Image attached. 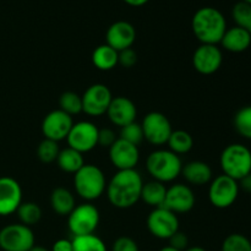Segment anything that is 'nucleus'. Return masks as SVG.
<instances>
[{
	"instance_id": "obj_1",
	"label": "nucleus",
	"mask_w": 251,
	"mask_h": 251,
	"mask_svg": "<svg viewBox=\"0 0 251 251\" xmlns=\"http://www.w3.org/2000/svg\"><path fill=\"white\" fill-rule=\"evenodd\" d=\"M144 185L142 176L136 169L118 171L109 183L105 193L110 205L120 210H126L139 202Z\"/></svg>"
},
{
	"instance_id": "obj_2",
	"label": "nucleus",
	"mask_w": 251,
	"mask_h": 251,
	"mask_svg": "<svg viewBox=\"0 0 251 251\" xmlns=\"http://www.w3.org/2000/svg\"><path fill=\"white\" fill-rule=\"evenodd\" d=\"M191 28L201 44H218L227 31V21L220 10L205 6L194 14Z\"/></svg>"
},
{
	"instance_id": "obj_3",
	"label": "nucleus",
	"mask_w": 251,
	"mask_h": 251,
	"mask_svg": "<svg viewBox=\"0 0 251 251\" xmlns=\"http://www.w3.org/2000/svg\"><path fill=\"white\" fill-rule=\"evenodd\" d=\"M146 169L153 180L171 183L181 174L183 162L180 156L171 150L159 149L151 152L146 159Z\"/></svg>"
},
{
	"instance_id": "obj_4",
	"label": "nucleus",
	"mask_w": 251,
	"mask_h": 251,
	"mask_svg": "<svg viewBox=\"0 0 251 251\" xmlns=\"http://www.w3.org/2000/svg\"><path fill=\"white\" fill-rule=\"evenodd\" d=\"M74 188L76 194L87 202L97 200L107 188L104 173L95 164H85L74 174Z\"/></svg>"
},
{
	"instance_id": "obj_5",
	"label": "nucleus",
	"mask_w": 251,
	"mask_h": 251,
	"mask_svg": "<svg viewBox=\"0 0 251 251\" xmlns=\"http://www.w3.org/2000/svg\"><path fill=\"white\" fill-rule=\"evenodd\" d=\"M220 164L225 176L239 181L251 173V151L242 144L228 145L221 153Z\"/></svg>"
},
{
	"instance_id": "obj_6",
	"label": "nucleus",
	"mask_w": 251,
	"mask_h": 251,
	"mask_svg": "<svg viewBox=\"0 0 251 251\" xmlns=\"http://www.w3.org/2000/svg\"><path fill=\"white\" fill-rule=\"evenodd\" d=\"M100 211L91 202L75 206L68 216V227L74 237L95 234L100 225Z\"/></svg>"
},
{
	"instance_id": "obj_7",
	"label": "nucleus",
	"mask_w": 251,
	"mask_h": 251,
	"mask_svg": "<svg viewBox=\"0 0 251 251\" xmlns=\"http://www.w3.org/2000/svg\"><path fill=\"white\" fill-rule=\"evenodd\" d=\"M34 245L31 227L22 223H12L0 229V249L2 251H29Z\"/></svg>"
},
{
	"instance_id": "obj_8",
	"label": "nucleus",
	"mask_w": 251,
	"mask_h": 251,
	"mask_svg": "<svg viewBox=\"0 0 251 251\" xmlns=\"http://www.w3.org/2000/svg\"><path fill=\"white\" fill-rule=\"evenodd\" d=\"M239 184L229 176H218L212 179L208 188V200L216 208H228L237 201L239 195Z\"/></svg>"
},
{
	"instance_id": "obj_9",
	"label": "nucleus",
	"mask_w": 251,
	"mask_h": 251,
	"mask_svg": "<svg viewBox=\"0 0 251 251\" xmlns=\"http://www.w3.org/2000/svg\"><path fill=\"white\" fill-rule=\"evenodd\" d=\"M141 126L145 140L153 146H162L167 144L169 136L173 132L171 122L161 112H151L145 115Z\"/></svg>"
},
{
	"instance_id": "obj_10",
	"label": "nucleus",
	"mask_w": 251,
	"mask_h": 251,
	"mask_svg": "<svg viewBox=\"0 0 251 251\" xmlns=\"http://www.w3.org/2000/svg\"><path fill=\"white\" fill-rule=\"evenodd\" d=\"M147 229L154 238L168 240L179 230L178 216L164 206L153 208L147 217Z\"/></svg>"
},
{
	"instance_id": "obj_11",
	"label": "nucleus",
	"mask_w": 251,
	"mask_h": 251,
	"mask_svg": "<svg viewBox=\"0 0 251 251\" xmlns=\"http://www.w3.org/2000/svg\"><path fill=\"white\" fill-rule=\"evenodd\" d=\"M98 131L100 129L87 120L74 123L66 141L71 149L82 154L87 153L98 146Z\"/></svg>"
},
{
	"instance_id": "obj_12",
	"label": "nucleus",
	"mask_w": 251,
	"mask_h": 251,
	"mask_svg": "<svg viewBox=\"0 0 251 251\" xmlns=\"http://www.w3.org/2000/svg\"><path fill=\"white\" fill-rule=\"evenodd\" d=\"M81 98L83 113L90 117H102L107 113L113 96L107 85L95 83L83 92Z\"/></svg>"
},
{
	"instance_id": "obj_13",
	"label": "nucleus",
	"mask_w": 251,
	"mask_h": 251,
	"mask_svg": "<svg viewBox=\"0 0 251 251\" xmlns=\"http://www.w3.org/2000/svg\"><path fill=\"white\" fill-rule=\"evenodd\" d=\"M223 63V53L217 44H200L193 54V65L201 75L217 73Z\"/></svg>"
},
{
	"instance_id": "obj_14",
	"label": "nucleus",
	"mask_w": 251,
	"mask_h": 251,
	"mask_svg": "<svg viewBox=\"0 0 251 251\" xmlns=\"http://www.w3.org/2000/svg\"><path fill=\"white\" fill-rule=\"evenodd\" d=\"M73 125V117L66 114L63 110L55 109L44 117L42 122V132H43L44 139L59 142L68 137Z\"/></svg>"
},
{
	"instance_id": "obj_15",
	"label": "nucleus",
	"mask_w": 251,
	"mask_h": 251,
	"mask_svg": "<svg viewBox=\"0 0 251 251\" xmlns=\"http://www.w3.org/2000/svg\"><path fill=\"white\" fill-rule=\"evenodd\" d=\"M196 202L195 193L193 189L185 184H174L167 188L164 207L176 213H188L194 208Z\"/></svg>"
},
{
	"instance_id": "obj_16",
	"label": "nucleus",
	"mask_w": 251,
	"mask_h": 251,
	"mask_svg": "<svg viewBox=\"0 0 251 251\" xmlns=\"http://www.w3.org/2000/svg\"><path fill=\"white\" fill-rule=\"evenodd\" d=\"M109 159L118 171L135 169L140 161V151L136 145L118 139L109 149Z\"/></svg>"
},
{
	"instance_id": "obj_17",
	"label": "nucleus",
	"mask_w": 251,
	"mask_h": 251,
	"mask_svg": "<svg viewBox=\"0 0 251 251\" xmlns=\"http://www.w3.org/2000/svg\"><path fill=\"white\" fill-rule=\"evenodd\" d=\"M22 202V189L11 176H0V216L12 215Z\"/></svg>"
},
{
	"instance_id": "obj_18",
	"label": "nucleus",
	"mask_w": 251,
	"mask_h": 251,
	"mask_svg": "<svg viewBox=\"0 0 251 251\" xmlns=\"http://www.w3.org/2000/svg\"><path fill=\"white\" fill-rule=\"evenodd\" d=\"M105 41V44L119 53L127 48H132V44L136 41V29L130 22L117 21L110 25L107 29Z\"/></svg>"
},
{
	"instance_id": "obj_19",
	"label": "nucleus",
	"mask_w": 251,
	"mask_h": 251,
	"mask_svg": "<svg viewBox=\"0 0 251 251\" xmlns=\"http://www.w3.org/2000/svg\"><path fill=\"white\" fill-rule=\"evenodd\" d=\"M105 114L108 115L112 124L123 127L130 123L136 122L137 109L135 103L130 98L118 96V97H113Z\"/></svg>"
},
{
	"instance_id": "obj_20",
	"label": "nucleus",
	"mask_w": 251,
	"mask_h": 251,
	"mask_svg": "<svg viewBox=\"0 0 251 251\" xmlns=\"http://www.w3.org/2000/svg\"><path fill=\"white\" fill-rule=\"evenodd\" d=\"M181 176L186 183L194 186H202L210 184L213 179L212 169L210 164L202 161H191L184 164L181 169Z\"/></svg>"
},
{
	"instance_id": "obj_21",
	"label": "nucleus",
	"mask_w": 251,
	"mask_h": 251,
	"mask_svg": "<svg viewBox=\"0 0 251 251\" xmlns=\"http://www.w3.org/2000/svg\"><path fill=\"white\" fill-rule=\"evenodd\" d=\"M220 44L230 53H243L251 46V33L242 27H230L227 28Z\"/></svg>"
},
{
	"instance_id": "obj_22",
	"label": "nucleus",
	"mask_w": 251,
	"mask_h": 251,
	"mask_svg": "<svg viewBox=\"0 0 251 251\" xmlns=\"http://www.w3.org/2000/svg\"><path fill=\"white\" fill-rule=\"evenodd\" d=\"M50 206L56 215L68 217L75 208V196L70 190L65 188H55L51 191Z\"/></svg>"
},
{
	"instance_id": "obj_23",
	"label": "nucleus",
	"mask_w": 251,
	"mask_h": 251,
	"mask_svg": "<svg viewBox=\"0 0 251 251\" xmlns=\"http://www.w3.org/2000/svg\"><path fill=\"white\" fill-rule=\"evenodd\" d=\"M166 195V184L157 180H151L142 185L141 198H140V200H142L146 205L151 206V207L157 208L164 206Z\"/></svg>"
},
{
	"instance_id": "obj_24",
	"label": "nucleus",
	"mask_w": 251,
	"mask_h": 251,
	"mask_svg": "<svg viewBox=\"0 0 251 251\" xmlns=\"http://www.w3.org/2000/svg\"><path fill=\"white\" fill-rule=\"evenodd\" d=\"M92 64L100 71H110L118 65V51L108 44H100L93 50Z\"/></svg>"
},
{
	"instance_id": "obj_25",
	"label": "nucleus",
	"mask_w": 251,
	"mask_h": 251,
	"mask_svg": "<svg viewBox=\"0 0 251 251\" xmlns=\"http://www.w3.org/2000/svg\"><path fill=\"white\" fill-rule=\"evenodd\" d=\"M56 163H58L59 168L65 173L75 174L85 166V159H83L82 153L71 147H66V149L60 150L58 158H56Z\"/></svg>"
},
{
	"instance_id": "obj_26",
	"label": "nucleus",
	"mask_w": 251,
	"mask_h": 251,
	"mask_svg": "<svg viewBox=\"0 0 251 251\" xmlns=\"http://www.w3.org/2000/svg\"><path fill=\"white\" fill-rule=\"evenodd\" d=\"M167 145H168V150L180 156V154L189 153L193 150L194 139L185 130H173L167 141Z\"/></svg>"
},
{
	"instance_id": "obj_27",
	"label": "nucleus",
	"mask_w": 251,
	"mask_h": 251,
	"mask_svg": "<svg viewBox=\"0 0 251 251\" xmlns=\"http://www.w3.org/2000/svg\"><path fill=\"white\" fill-rule=\"evenodd\" d=\"M17 217H19L20 223L32 227L37 225L42 218V210L38 203L27 201V202H21L19 208L16 210Z\"/></svg>"
},
{
	"instance_id": "obj_28",
	"label": "nucleus",
	"mask_w": 251,
	"mask_h": 251,
	"mask_svg": "<svg viewBox=\"0 0 251 251\" xmlns=\"http://www.w3.org/2000/svg\"><path fill=\"white\" fill-rule=\"evenodd\" d=\"M73 251H107L104 242L96 234L74 237Z\"/></svg>"
},
{
	"instance_id": "obj_29",
	"label": "nucleus",
	"mask_w": 251,
	"mask_h": 251,
	"mask_svg": "<svg viewBox=\"0 0 251 251\" xmlns=\"http://www.w3.org/2000/svg\"><path fill=\"white\" fill-rule=\"evenodd\" d=\"M59 105H60L59 109L73 117L82 112V98L78 93L66 91L59 98Z\"/></svg>"
},
{
	"instance_id": "obj_30",
	"label": "nucleus",
	"mask_w": 251,
	"mask_h": 251,
	"mask_svg": "<svg viewBox=\"0 0 251 251\" xmlns=\"http://www.w3.org/2000/svg\"><path fill=\"white\" fill-rule=\"evenodd\" d=\"M233 124L238 134L251 140V105L243 107L235 113Z\"/></svg>"
},
{
	"instance_id": "obj_31",
	"label": "nucleus",
	"mask_w": 251,
	"mask_h": 251,
	"mask_svg": "<svg viewBox=\"0 0 251 251\" xmlns=\"http://www.w3.org/2000/svg\"><path fill=\"white\" fill-rule=\"evenodd\" d=\"M60 152L59 142L44 139L37 147V157L42 163H53L56 161Z\"/></svg>"
},
{
	"instance_id": "obj_32",
	"label": "nucleus",
	"mask_w": 251,
	"mask_h": 251,
	"mask_svg": "<svg viewBox=\"0 0 251 251\" xmlns=\"http://www.w3.org/2000/svg\"><path fill=\"white\" fill-rule=\"evenodd\" d=\"M232 17L235 22V26L242 27L251 33V5L240 0L233 6Z\"/></svg>"
},
{
	"instance_id": "obj_33",
	"label": "nucleus",
	"mask_w": 251,
	"mask_h": 251,
	"mask_svg": "<svg viewBox=\"0 0 251 251\" xmlns=\"http://www.w3.org/2000/svg\"><path fill=\"white\" fill-rule=\"evenodd\" d=\"M222 251H251V242L244 234L233 233L223 240Z\"/></svg>"
},
{
	"instance_id": "obj_34",
	"label": "nucleus",
	"mask_w": 251,
	"mask_h": 251,
	"mask_svg": "<svg viewBox=\"0 0 251 251\" xmlns=\"http://www.w3.org/2000/svg\"><path fill=\"white\" fill-rule=\"evenodd\" d=\"M119 139L125 140V141L130 142V144L139 146V145L145 140L141 124L134 122V123H130V124L125 125V126L120 127Z\"/></svg>"
},
{
	"instance_id": "obj_35",
	"label": "nucleus",
	"mask_w": 251,
	"mask_h": 251,
	"mask_svg": "<svg viewBox=\"0 0 251 251\" xmlns=\"http://www.w3.org/2000/svg\"><path fill=\"white\" fill-rule=\"evenodd\" d=\"M136 63L137 53L132 48H127L118 53V65H122L125 69H130L136 65Z\"/></svg>"
},
{
	"instance_id": "obj_36",
	"label": "nucleus",
	"mask_w": 251,
	"mask_h": 251,
	"mask_svg": "<svg viewBox=\"0 0 251 251\" xmlns=\"http://www.w3.org/2000/svg\"><path fill=\"white\" fill-rule=\"evenodd\" d=\"M112 251H140V249L137 243L132 238L119 237L113 243Z\"/></svg>"
},
{
	"instance_id": "obj_37",
	"label": "nucleus",
	"mask_w": 251,
	"mask_h": 251,
	"mask_svg": "<svg viewBox=\"0 0 251 251\" xmlns=\"http://www.w3.org/2000/svg\"><path fill=\"white\" fill-rule=\"evenodd\" d=\"M118 140L117 135L109 127H104V129H100L98 131V146L105 147V149H110L113 144Z\"/></svg>"
},
{
	"instance_id": "obj_38",
	"label": "nucleus",
	"mask_w": 251,
	"mask_h": 251,
	"mask_svg": "<svg viewBox=\"0 0 251 251\" xmlns=\"http://www.w3.org/2000/svg\"><path fill=\"white\" fill-rule=\"evenodd\" d=\"M169 247L174 248L178 251H185L189 247V238L185 233L178 230L176 233H174L171 238L168 239Z\"/></svg>"
},
{
	"instance_id": "obj_39",
	"label": "nucleus",
	"mask_w": 251,
	"mask_h": 251,
	"mask_svg": "<svg viewBox=\"0 0 251 251\" xmlns=\"http://www.w3.org/2000/svg\"><path fill=\"white\" fill-rule=\"evenodd\" d=\"M50 251H73V242L69 239L56 240Z\"/></svg>"
},
{
	"instance_id": "obj_40",
	"label": "nucleus",
	"mask_w": 251,
	"mask_h": 251,
	"mask_svg": "<svg viewBox=\"0 0 251 251\" xmlns=\"http://www.w3.org/2000/svg\"><path fill=\"white\" fill-rule=\"evenodd\" d=\"M238 184H239V189H243L245 193H251V173L240 179Z\"/></svg>"
},
{
	"instance_id": "obj_41",
	"label": "nucleus",
	"mask_w": 251,
	"mask_h": 251,
	"mask_svg": "<svg viewBox=\"0 0 251 251\" xmlns=\"http://www.w3.org/2000/svg\"><path fill=\"white\" fill-rule=\"evenodd\" d=\"M125 4L130 5V6H134V7H140V6H144L146 5L150 0H123Z\"/></svg>"
},
{
	"instance_id": "obj_42",
	"label": "nucleus",
	"mask_w": 251,
	"mask_h": 251,
	"mask_svg": "<svg viewBox=\"0 0 251 251\" xmlns=\"http://www.w3.org/2000/svg\"><path fill=\"white\" fill-rule=\"evenodd\" d=\"M29 251H50V250H48L47 248H44V247H41V245L34 244L33 247L31 248V250H29Z\"/></svg>"
},
{
	"instance_id": "obj_43",
	"label": "nucleus",
	"mask_w": 251,
	"mask_h": 251,
	"mask_svg": "<svg viewBox=\"0 0 251 251\" xmlns=\"http://www.w3.org/2000/svg\"><path fill=\"white\" fill-rule=\"evenodd\" d=\"M185 251H206V250L201 247H193V248H188Z\"/></svg>"
},
{
	"instance_id": "obj_44",
	"label": "nucleus",
	"mask_w": 251,
	"mask_h": 251,
	"mask_svg": "<svg viewBox=\"0 0 251 251\" xmlns=\"http://www.w3.org/2000/svg\"><path fill=\"white\" fill-rule=\"evenodd\" d=\"M158 251H178V250L174 249V248H172V247H169V245H167V247H163L161 250H158Z\"/></svg>"
},
{
	"instance_id": "obj_45",
	"label": "nucleus",
	"mask_w": 251,
	"mask_h": 251,
	"mask_svg": "<svg viewBox=\"0 0 251 251\" xmlns=\"http://www.w3.org/2000/svg\"><path fill=\"white\" fill-rule=\"evenodd\" d=\"M242 1H244V2H248V4H250V5H251V0H242Z\"/></svg>"
}]
</instances>
